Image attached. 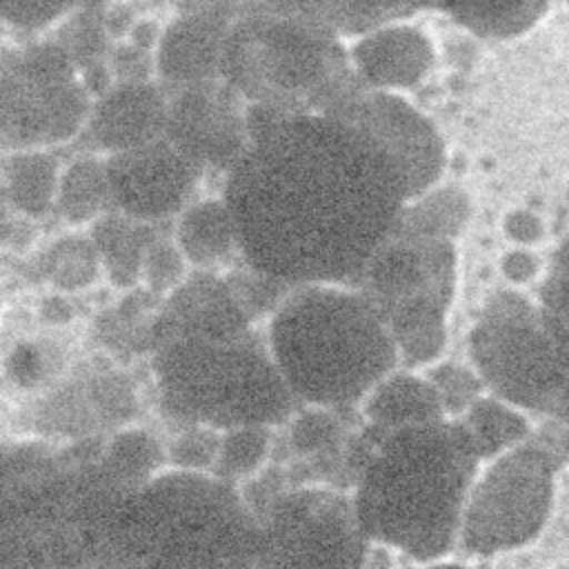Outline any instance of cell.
Instances as JSON below:
<instances>
[{"label": "cell", "mask_w": 569, "mask_h": 569, "mask_svg": "<svg viewBox=\"0 0 569 569\" xmlns=\"http://www.w3.org/2000/svg\"><path fill=\"white\" fill-rule=\"evenodd\" d=\"M549 309L569 320V240L558 253L553 276L549 280Z\"/></svg>", "instance_id": "obj_19"}, {"label": "cell", "mask_w": 569, "mask_h": 569, "mask_svg": "<svg viewBox=\"0 0 569 569\" xmlns=\"http://www.w3.org/2000/svg\"><path fill=\"white\" fill-rule=\"evenodd\" d=\"M109 196L107 162L84 158L67 169L60 182V204L69 220L80 222L91 218L100 202Z\"/></svg>", "instance_id": "obj_15"}, {"label": "cell", "mask_w": 569, "mask_h": 569, "mask_svg": "<svg viewBox=\"0 0 569 569\" xmlns=\"http://www.w3.org/2000/svg\"><path fill=\"white\" fill-rule=\"evenodd\" d=\"M342 104L398 160L409 191L433 180L442 164V144L431 122L411 109V104L382 89H373L371 93L353 91Z\"/></svg>", "instance_id": "obj_6"}, {"label": "cell", "mask_w": 569, "mask_h": 569, "mask_svg": "<svg viewBox=\"0 0 569 569\" xmlns=\"http://www.w3.org/2000/svg\"><path fill=\"white\" fill-rule=\"evenodd\" d=\"M84 0H2V18L20 29H42Z\"/></svg>", "instance_id": "obj_18"}, {"label": "cell", "mask_w": 569, "mask_h": 569, "mask_svg": "<svg viewBox=\"0 0 569 569\" xmlns=\"http://www.w3.org/2000/svg\"><path fill=\"white\" fill-rule=\"evenodd\" d=\"M549 4L551 0H436V7L467 31L498 40L529 31Z\"/></svg>", "instance_id": "obj_12"}, {"label": "cell", "mask_w": 569, "mask_h": 569, "mask_svg": "<svg viewBox=\"0 0 569 569\" xmlns=\"http://www.w3.org/2000/svg\"><path fill=\"white\" fill-rule=\"evenodd\" d=\"M87 127L93 144L124 151L156 140L167 129V104L153 87L124 84L104 96L89 116Z\"/></svg>", "instance_id": "obj_11"}, {"label": "cell", "mask_w": 569, "mask_h": 569, "mask_svg": "<svg viewBox=\"0 0 569 569\" xmlns=\"http://www.w3.org/2000/svg\"><path fill=\"white\" fill-rule=\"evenodd\" d=\"M11 198L24 211H42L56 196V162L44 153H18L7 167Z\"/></svg>", "instance_id": "obj_16"}, {"label": "cell", "mask_w": 569, "mask_h": 569, "mask_svg": "<svg viewBox=\"0 0 569 569\" xmlns=\"http://www.w3.org/2000/svg\"><path fill=\"white\" fill-rule=\"evenodd\" d=\"M231 211L220 204H198L182 220V244L184 253L198 262L213 260L227 251L233 238Z\"/></svg>", "instance_id": "obj_14"}, {"label": "cell", "mask_w": 569, "mask_h": 569, "mask_svg": "<svg viewBox=\"0 0 569 569\" xmlns=\"http://www.w3.org/2000/svg\"><path fill=\"white\" fill-rule=\"evenodd\" d=\"M353 73L373 89L393 91L413 87L433 62V49L422 31L389 22L362 33L351 47Z\"/></svg>", "instance_id": "obj_10"}, {"label": "cell", "mask_w": 569, "mask_h": 569, "mask_svg": "<svg viewBox=\"0 0 569 569\" xmlns=\"http://www.w3.org/2000/svg\"><path fill=\"white\" fill-rule=\"evenodd\" d=\"M338 31L305 0H233L220 76L256 107L327 111L353 93Z\"/></svg>", "instance_id": "obj_2"}, {"label": "cell", "mask_w": 569, "mask_h": 569, "mask_svg": "<svg viewBox=\"0 0 569 569\" xmlns=\"http://www.w3.org/2000/svg\"><path fill=\"white\" fill-rule=\"evenodd\" d=\"M233 91L227 80L220 84L216 78L180 84V93L167 107L169 140L193 160L218 153L240 156L249 133L244 136Z\"/></svg>", "instance_id": "obj_7"}, {"label": "cell", "mask_w": 569, "mask_h": 569, "mask_svg": "<svg viewBox=\"0 0 569 569\" xmlns=\"http://www.w3.org/2000/svg\"><path fill=\"white\" fill-rule=\"evenodd\" d=\"M193 158L187 156L171 140H151L124 151H116L111 162H107L109 193L113 191L120 202L138 200L136 211L144 216L147 207L153 202V211L164 216V207L180 198L191 178Z\"/></svg>", "instance_id": "obj_8"}, {"label": "cell", "mask_w": 569, "mask_h": 569, "mask_svg": "<svg viewBox=\"0 0 569 569\" xmlns=\"http://www.w3.org/2000/svg\"><path fill=\"white\" fill-rule=\"evenodd\" d=\"M233 0H209L167 27L158 42V69L178 84L220 76Z\"/></svg>", "instance_id": "obj_9"}, {"label": "cell", "mask_w": 569, "mask_h": 569, "mask_svg": "<svg viewBox=\"0 0 569 569\" xmlns=\"http://www.w3.org/2000/svg\"><path fill=\"white\" fill-rule=\"evenodd\" d=\"M413 9L420 11V9H427V7H436V0H411Z\"/></svg>", "instance_id": "obj_20"}, {"label": "cell", "mask_w": 569, "mask_h": 569, "mask_svg": "<svg viewBox=\"0 0 569 569\" xmlns=\"http://www.w3.org/2000/svg\"><path fill=\"white\" fill-rule=\"evenodd\" d=\"M89 107L71 58L58 44L7 51L2 58V129L18 147L49 144L73 136Z\"/></svg>", "instance_id": "obj_4"}, {"label": "cell", "mask_w": 569, "mask_h": 569, "mask_svg": "<svg viewBox=\"0 0 569 569\" xmlns=\"http://www.w3.org/2000/svg\"><path fill=\"white\" fill-rule=\"evenodd\" d=\"M525 431V422L493 402H480L471 413L469 436L476 445L478 456L493 453L496 449L518 440Z\"/></svg>", "instance_id": "obj_17"}, {"label": "cell", "mask_w": 569, "mask_h": 569, "mask_svg": "<svg viewBox=\"0 0 569 569\" xmlns=\"http://www.w3.org/2000/svg\"><path fill=\"white\" fill-rule=\"evenodd\" d=\"M338 33L362 36L416 13L411 0H305Z\"/></svg>", "instance_id": "obj_13"}, {"label": "cell", "mask_w": 569, "mask_h": 569, "mask_svg": "<svg viewBox=\"0 0 569 569\" xmlns=\"http://www.w3.org/2000/svg\"><path fill=\"white\" fill-rule=\"evenodd\" d=\"M551 460L538 449H518L485 473L469 496L465 540L489 553L531 540L551 505Z\"/></svg>", "instance_id": "obj_5"}, {"label": "cell", "mask_w": 569, "mask_h": 569, "mask_svg": "<svg viewBox=\"0 0 569 569\" xmlns=\"http://www.w3.org/2000/svg\"><path fill=\"white\" fill-rule=\"evenodd\" d=\"M476 351L502 396L569 418V320L507 305L480 329Z\"/></svg>", "instance_id": "obj_3"}, {"label": "cell", "mask_w": 569, "mask_h": 569, "mask_svg": "<svg viewBox=\"0 0 569 569\" xmlns=\"http://www.w3.org/2000/svg\"><path fill=\"white\" fill-rule=\"evenodd\" d=\"M244 196L240 227L267 247L302 253V273L342 271L373 247L398 196L409 193L398 160L340 102L327 111L258 107L236 164Z\"/></svg>", "instance_id": "obj_1"}]
</instances>
